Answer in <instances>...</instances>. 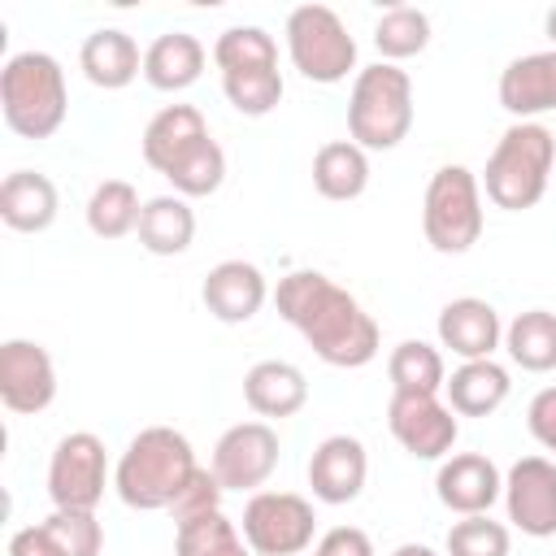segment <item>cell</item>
<instances>
[{"instance_id": "1", "label": "cell", "mask_w": 556, "mask_h": 556, "mask_svg": "<svg viewBox=\"0 0 556 556\" xmlns=\"http://www.w3.org/2000/svg\"><path fill=\"white\" fill-rule=\"evenodd\" d=\"M278 317L317 352V361L334 369H361L378 356V321L365 313V304L326 278L321 269H291L274 287Z\"/></svg>"}, {"instance_id": "2", "label": "cell", "mask_w": 556, "mask_h": 556, "mask_svg": "<svg viewBox=\"0 0 556 556\" xmlns=\"http://www.w3.org/2000/svg\"><path fill=\"white\" fill-rule=\"evenodd\" d=\"M200 460L182 430L174 426H143L113 469V491L135 513H161L174 508L182 486L195 478Z\"/></svg>"}, {"instance_id": "3", "label": "cell", "mask_w": 556, "mask_h": 556, "mask_svg": "<svg viewBox=\"0 0 556 556\" xmlns=\"http://www.w3.org/2000/svg\"><path fill=\"white\" fill-rule=\"evenodd\" d=\"M552 169H556V135L543 122H513L495 139L478 182L495 208L526 213L547 195Z\"/></svg>"}, {"instance_id": "4", "label": "cell", "mask_w": 556, "mask_h": 556, "mask_svg": "<svg viewBox=\"0 0 556 556\" xmlns=\"http://www.w3.org/2000/svg\"><path fill=\"white\" fill-rule=\"evenodd\" d=\"M0 113L22 139H52L70 113L65 70L52 52H13L0 70Z\"/></svg>"}, {"instance_id": "5", "label": "cell", "mask_w": 556, "mask_h": 556, "mask_svg": "<svg viewBox=\"0 0 556 556\" xmlns=\"http://www.w3.org/2000/svg\"><path fill=\"white\" fill-rule=\"evenodd\" d=\"M413 130V78L391 61L356 70L348 96V135L365 152H391Z\"/></svg>"}, {"instance_id": "6", "label": "cell", "mask_w": 556, "mask_h": 556, "mask_svg": "<svg viewBox=\"0 0 556 556\" xmlns=\"http://www.w3.org/2000/svg\"><path fill=\"white\" fill-rule=\"evenodd\" d=\"M426 243L443 256H460L482 239V182L465 165H439L421 200Z\"/></svg>"}, {"instance_id": "7", "label": "cell", "mask_w": 556, "mask_h": 556, "mask_svg": "<svg viewBox=\"0 0 556 556\" xmlns=\"http://www.w3.org/2000/svg\"><path fill=\"white\" fill-rule=\"evenodd\" d=\"M287 56L300 78L334 87L356 74V39L330 4H300L287 13Z\"/></svg>"}, {"instance_id": "8", "label": "cell", "mask_w": 556, "mask_h": 556, "mask_svg": "<svg viewBox=\"0 0 556 556\" xmlns=\"http://www.w3.org/2000/svg\"><path fill=\"white\" fill-rule=\"evenodd\" d=\"M239 530L256 556H300L313 547L317 513L295 491H252Z\"/></svg>"}, {"instance_id": "9", "label": "cell", "mask_w": 556, "mask_h": 556, "mask_svg": "<svg viewBox=\"0 0 556 556\" xmlns=\"http://www.w3.org/2000/svg\"><path fill=\"white\" fill-rule=\"evenodd\" d=\"M109 486V452L104 439L91 430H74L52 447L48 460V495L52 508H74V513H96Z\"/></svg>"}, {"instance_id": "10", "label": "cell", "mask_w": 556, "mask_h": 556, "mask_svg": "<svg viewBox=\"0 0 556 556\" xmlns=\"http://www.w3.org/2000/svg\"><path fill=\"white\" fill-rule=\"evenodd\" d=\"M208 469L226 491H261L278 469V430L269 421H239L213 443Z\"/></svg>"}, {"instance_id": "11", "label": "cell", "mask_w": 556, "mask_h": 556, "mask_svg": "<svg viewBox=\"0 0 556 556\" xmlns=\"http://www.w3.org/2000/svg\"><path fill=\"white\" fill-rule=\"evenodd\" d=\"M387 426L413 460H447L460 434L456 413L439 395H391Z\"/></svg>"}, {"instance_id": "12", "label": "cell", "mask_w": 556, "mask_h": 556, "mask_svg": "<svg viewBox=\"0 0 556 556\" xmlns=\"http://www.w3.org/2000/svg\"><path fill=\"white\" fill-rule=\"evenodd\" d=\"M56 400V365L43 343L35 339H4L0 343V404L17 417L43 413Z\"/></svg>"}, {"instance_id": "13", "label": "cell", "mask_w": 556, "mask_h": 556, "mask_svg": "<svg viewBox=\"0 0 556 556\" xmlns=\"http://www.w3.org/2000/svg\"><path fill=\"white\" fill-rule=\"evenodd\" d=\"M504 508L521 534L552 539L556 534V460L521 456L504 473Z\"/></svg>"}, {"instance_id": "14", "label": "cell", "mask_w": 556, "mask_h": 556, "mask_svg": "<svg viewBox=\"0 0 556 556\" xmlns=\"http://www.w3.org/2000/svg\"><path fill=\"white\" fill-rule=\"evenodd\" d=\"M434 495L447 513L478 517V513H491V504L504 495V473L482 452H456V456L439 460Z\"/></svg>"}, {"instance_id": "15", "label": "cell", "mask_w": 556, "mask_h": 556, "mask_svg": "<svg viewBox=\"0 0 556 556\" xmlns=\"http://www.w3.org/2000/svg\"><path fill=\"white\" fill-rule=\"evenodd\" d=\"M104 530L96 513H74V508H52L43 521L13 530L9 556H100Z\"/></svg>"}, {"instance_id": "16", "label": "cell", "mask_w": 556, "mask_h": 556, "mask_svg": "<svg viewBox=\"0 0 556 556\" xmlns=\"http://www.w3.org/2000/svg\"><path fill=\"white\" fill-rule=\"evenodd\" d=\"M200 300H204V308L222 321V326H243V321H252L261 308H265V300H269V278L261 274V265H252V261H217L208 274H204V282H200Z\"/></svg>"}, {"instance_id": "17", "label": "cell", "mask_w": 556, "mask_h": 556, "mask_svg": "<svg viewBox=\"0 0 556 556\" xmlns=\"http://www.w3.org/2000/svg\"><path fill=\"white\" fill-rule=\"evenodd\" d=\"M369 452L356 434H330L308 456V486L321 504H352L365 491Z\"/></svg>"}, {"instance_id": "18", "label": "cell", "mask_w": 556, "mask_h": 556, "mask_svg": "<svg viewBox=\"0 0 556 556\" xmlns=\"http://www.w3.org/2000/svg\"><path fill=\"white\" fill-rule=\"evenodd\" d=\"M500 104L513 122H534L539 113H556V48L513 56L500 70Z\"/></svg>"}, {"instance_id": "19", "label": "cell", "mask_w": 556, "mask_h": 556, "mask_svg": "<svg viewBox=\"0 0 556 556\" xmlns=\"http://www.w3.org/2000/svg\"><path fill=\"white\" fill-rule=\"evenodd\" d=\"M434 330H439V348H447L460 361H486L504 343V326H500L495 304H486L478 295L447 300L439 308V326Z\"/></svg>"}, {"instance_id": "20", "label": "cell", "mask_w": 556, "mask_h": 556, "mask_svg": "<svg viewBox=\"0 0 556 556\" xmlns=\"http://www.w3.org/2000/svg\"><path fill=\"white\" fill-rule=\"evenodd\" d=\"M208 135V122L195 104H165L161 113H152V122L143 126V161L156 169V174H169L187 152H195Z\"/></svg>"}, {"instance_id": "21", "label": "cell", "mask_w": 556, "mask_h": 556, "mask_svg": "<svg viewBox=\"0 0 556 556\" xmlns=\"http://www.w3.org/2000/svg\"><path fill=\"white\" fill-rule=\"evenodd\" d=\"M61 213V195L56 182L39 169H13L0 182V222L17 235H39L56 222Z\"/></svg>"}, {"instance_id": "22", "label": "cell", "mask_w": 556, "mask_h": 556, "mask_svg": "<svg viewBox=\"0 0 556 556\" xmlns=\"http://www.w3.org/2000/svg\"><path fill=\"white\" fill-rule=\"evenodd\" d=\"M78 70L91 87H104V91H122L130 87L139 74H143V52L139 43L117 30V26H100L83 39L78 48Z\"/></svg>"}, {"instance_id": "23", "label": "cell", "mask_w": 556, "mask_h": 556, "mask_svg": "<svg viewBox=\"0 0 556 556\" xmlns=\"http://www.w3.org/2000/svg\"><path fill=\"white\" fill-rule=\"evenodd\" d=\"M243 404L256 417H295L308 404V378L291 361H256L243 374Z\"/></svg>"}, {"instance_id": "24", "label": "cell", "mask_w": 556, "mask_h": 556, "mask_svg": "<svg viewBox=\"0 0 556 556\" xmlns=\"http://www.w3.org/2000/svg\"><path fill=\"white\" fill-rule=\"evenodd\" d=\"M513 391V378L508 369L486 356V361H460L447 382H443V395H447V408L456 417H491Z\"/></svg>"}, {"instance_id": "25", "label": "cell", "mask_w": 556, "mask_h": 556, "mask_svg": "<svg viewBox=\"0 0 556 556\" xmlns=\"http://www.w3.org/2000/svg\"><path fill=\"white\" fill-rule=\"evenodd\" d=\"M204 43L187 30H165L143 48V78L156 91H187L204 74Z\"/></svg>"}, {"instance_id": "26", "label": "cell", "mask_w": 556, "mask_h": 556, "mask_svg": "<svg viewBox=\"0 0 556 556\" xmlns=\"http://www.w3.org/2000/svg\"><path fill=\"white\" fill-rule=\"evenodd\" d=\"M139 248L152 256H182L195 239V208L182 195H152L139 213Z\"/></svg>"}, {"instance_id": "27", "label": "cell", "mask_w": 556, "mask_h": 556, "mask_svg": "<svg viewBox=\"0 0 556 556\" xmlns=\"http://www.w3.org/2000/svg\"><path fill=\"white\" fill-rule=\"evenodd\" d=\"M313 187L326 200H356L369 187V152L352 139H330L313 156Z\"/></svg>"}, {"instance_id": "28", "label": "cell", "mask_w": 556, "mask_h": 556, "mask_svg": "<svg viewBox=\"0 0 556 556\" xmlns=\"http://www.w3.org/2000/svg\"><path fill=\"white\" fill-rule=\"evenodd\" d=\"M387 378H391V395H439L447 382V365L434 343L404 339L387 356Z\"/></svg>"}, {"instance_id": "29", "label": "cell", "mask_w": 556, "mask_h": 556, "mask_svg": "<svg viewBox=\"0 0 556 556\" xmlns=\"http://www.w3.org/2000/svg\"><path fill=\"white\" fill-rule=\"evenodd\" d=\"M508 361L526 374H552L556 369V313L552 308H526L504 326Z\"/></svg>"}, {"instance_id": "30", "label": "cell", "mask_w": 556, "mask_h": 556, "mask_svg": "<svg viewBox=\"0 0 556 556\" xmlns=\"http://www.w3.org/2000/svg\"><path fill=\"white\" fill-rule=\"evenodd\" d=\"M174 556H256V552L248 547L239 521L213 508L174 526Z\"/></svg>"}, {"instance_id": "31", "label": "cell", "mask_w": 556, "mask_h": 556, "mask_svg": "<svg viewBox=\"0 0 556 556\" xmlns=\"http://www.w3.org/2000/svg\"><path fill=\"white\" fill-rule=\"evenodd\" d=\"M139 213L143 200L126 178H104L87 195V230L96 239H126L130 230H139Z\"/></svg>"}, {"instance_id": "32", "label": "cell", "mask_w": 556, "mask_h": 556, "mask_svg": "<svg viewBox=\"0 0 556 556\" xmlns=\"http://www.w3.org/2000/svg\"><path fill=\"white\" fill-rule=\"evenodd\" d=\"M430 43V17L413 4H391L378 22H374V48L382 52V61H408L417 52H426Z\"/></svg>"}, {"instance_id": "33", "label": "cell", "mask_w": 556, "mask_h": 556, "mask_svg": "<svg viewBox=\"0 0 556 556\" xmlns=\"http://www.w3.org/2000/svg\"><path fill=\"white\" fill-rule=\"evenodd\" d=\"M213 65L222 74L235 70H261V65H278V43L265 26H230L213 39Z\"/></svg>"}, {"instance_id": "34", "label": "cell", "mask_w": 556, "mask_h": 556, "mask_svg": "<svg viewBox=\"0 0 556 556\" xmlns=\"http://www.w3.org/2000/svg\"><path fill=\"white\" fill-rule=\"evenodd\" d=\"M222 91L230 100L235 113L243 117H265L278 109L282 100V74L278 65H261V70H235V74H222Z\"/></svg>"}, {"instance_id": "35", "label": "cell", "mask_w": 556, "mask_h": 556, "mask_svg": "<svg viewBox=\"0 0 556 556\" xmlns=\"http://www.w3.org/2000/svg\"><path fill=\"white\" fill-rule=\"evenodd\" d=\"M165 178H169L174 195H182V200L213 195V191L226 182V152H222V143H217V139H204V143H200L195 152H187Z\"/></svg>"}, {"instance_id": "36", "label": "cell", "mask_w": 556, "mask_h": 556, "mask_svg": "<svg viewBox=\"0 0 556 556\" xmlns=\"http://www.w3.org/2000/svg\"><path fill=\"white\" fill-rule=\"evenodd\" d=\"M508 547H513V534L504 521H491V513L452 521L443 539V556H508Z\"/></svg>"}, {"instance_id": "37", "label": "cell", "mask_w": 556, "mask_h": 556, "mask_svg": "<svg viewBox=\"0 0 556 556\" xmlns=\"http://www.w3.org/2000/svg\"><path fill=\"white\" fill-rule=\"evenodd\" d=\"M222 495H226V486L217 482V473L213 469H195V478L182 486V495L174 500V521H187V517H200V513H213V508H222Z\"/></svg>"}, {"instance_id": "38", "label": "cell", "mask_w": 556, "mask_h": 556, "mask_svg": "<svg viewBox=\"0 0 556 556\" xmlns=\"http://www.w3.org/2000/svg\"><path fill=\"white\" fill-rule=\"evenodd\" d=\"M526 426H530L534 443L556 456V387L534 391V400H530V408H526Z\"/></svg>"}, {"instance_id": "39", "label": "cell", "mask_w": 556, "mask_h": 556, "mask_svg": "<svg viewBox=\"0 0 556 556\" xmlns=\"http://www.w3.org/2000/svg\"><path fill=\"white\" fill-rule=\"evenodd\" d=\"M313 556H374V543H369V534L356 530V526H334V530H326V534L317 539Z\"/></svg>"}, {"instance_id": "40", "label": "cell", "mask_w": 556, "mask_h": 556, "mask_svg": "<svg viewBox=\"0 0 556 556\" xmlns=\"http://www.w3.org/2000/svg\"><path fill=\"white\" fill-rule=\"evenodd\" d=\"M391 556H439L434 547H426V543H400Z\"/></svg>"}, {"instance_id": "41", "label": "cell", "mask_w": 556, "mask_h": 556, "mask_svg": "<svg viewBox=\"0 0 556 556\" xmlns=\"http://www.w3.org/2000/svg\"><path fill=\"white\" fill-rule=\"evenodd\" d=\"M543 30H547V39H552V48H556V4L547 9V17H543Z\"/></svg>"}]
</instances>
